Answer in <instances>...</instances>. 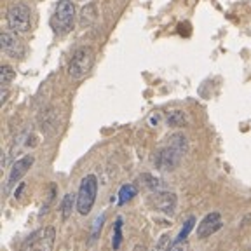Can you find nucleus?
Segmentation results:
<instances>
[{"mask_svg":"<svg viewBox=\"0 0 251 251\" xmlns=\"http://www.w3.org/2000/svg\"><path fill=\"white\" fill-rule=\"evenodd\" d=\"M5 21L11 31L18 33V35H25L30 31L31 26V11L28 5L25 4H12L7 9L5 14Z\"/></svg>","mask_w":251,"mask_h":251,"instance_id":"f257e3e1","label":"nucleus"},{"mask_svg":"<svg viewBox=\"0 0 251 251\" xmlns=\"http://www.w3.org/2000/svg\"><path fill=\"white\" fill-rule=\"evenodd\" d=\"M96 192H98V180L94 175H87L80 181L77 194V211L80 215H87L93 209L94 201H96Z\"/></svg>","mask_w":251,"mask_h":251,"instance_id":"f03ea898","label":"nucleus"},{"mask_svg":"<svg viewBox=\"0 0 251 251\" xmlns=\"http://www.w3.org/2000/svg\"><path fill=\"white\" fill-rule=\"evenodd\" d=\"M94 63V52L91 47H80L72 56L70 65H68V75L74 80H80L91 72Z\"/></svg>","mask_w":251,"mask_h":251,"instance_id":"7ed1b4c3","label":"nucleus"},{"mask_svg":"<svg viewBox=\"0 0 251 251\" xmlns=\"http://www.w3.org/2000/svg\"><path fill=\"white\" fill-rule=\"evenodd\" d=\"M75 18V5L72 0H59L54 7L51 26L56 33H67L74 25Z\"/></svg>","mask_w":251,"mask_h":251,"instance_id":"20e7f679","label":"nucleus"},{"mask_svg":"<svg viewBox=\"0 0 251 251\" xmlns=\"http://www.w3.org/2000/svg\"><path fill=\"white\" fill-rule=\"evenodd\" d=\"M183 155H185L183 152H180L178 149H175V147L168 143V147H164V149H161L155 153L153 162H155V166L161 171H173V169L180 164Z\"/></svg>","mask_w":251,"mask_h":251,"instance_id":"39448f33","label":"nucleus"},{"mask_svg":"<svg viewBox=\"0 0 251 251\" xmlns=\"http://www.w3.org/2000/svg\"><path fill=\"white\" fill-rule=\"evenodd\" d=\"M33 162H35V157L33 155H25V157H21V159H18V161L12 164L11 171H9L5 190H9L11 187H14V185L18 183V181H20L28 171H30V168L33 166Z\"/></svg>","mask_w":251,"mask_h":251,"instance_id":"423d86ee","label":"nucleus"},{"mask_svg":"<svg viewBox=\"0 0 251 251\" xmlns=\"http://www.w3.org/2000/svg\"><path fill=\"white\" fill-rule=\"evenodd\" d=\"M0 44H2V51H4L7 56H11V58H14V59L23 58V54H25L23 44L16 39L12 33L4 31V33L0 35Z\"/></svg>","mask_w":251,"mask_h":251,"instance_id":"0eeeda50","label":"nucleus"},{"mask_svg":"<svg viewBox=\"0 0 251 251\" xmlns=\"http://www.w3.org/2000/svg\"><path fill=\"white\" fill-rule=\"evenodd\" d=\"M152 206L166 215H173L176 209V196L173 192H155L152 196Z\"/></svg>","mask_w":251,"mask_h":251,"instance_id":"6e6552de","label":"nucleus"},{"mask_svg":"<svg viewBox=\"0 0 251 251\" xmlns=\"http://www.w3.org/2000/svg\"><path fill=\"white\" fill-rule=\"evenodd\" d=\"M220 228H222V216H220V213H209V215L204 216V220L197 227V237L204 239V237L215 234Z\"/></svg>","mask_w":251,"mask_h":251,"instance_id":"1a4fd4ad","label":"nucleus"},{"mask_svg":"<svg viewBox=\"0 0 251 251\" xmlns=\"http://www.w3.org/2000/svg\"><path fill=\"white\" fill-rule=\"evenodd\" d=\"M56 243V230L54 227H46L40 232V237H37L31 251H52Z\"/></svg>","mask_w":251,"mask_h":251,"instance_id":"9d476101","label":"nucleus"},{"mask_svg":"<svg viewBox=\"0 0 251 251\" xmlns=\"http://www.w3.org/2000/svg\"><path fill=\"white\" fill-rule=\"evenodd\" d=\"M96 18H98V11H96V7H94L93 4H86V7H82V11H80V14H78L80 26L89 28L91 25H94Z\"/></svg>","mask_w":251,"mask_h":251,"instance_id":"9b49d317","label":"nucleus"},{"mask_svg":"<svg viewBox=\"0 0 251 251\" xmlns=\"http://www.w3.org/2000/svg\"><path fill=\"white\" fill-rule=\"evenodd\" d=\"M75 206H77V196H75V194H67V196L63 197V201H61V216H63V220H65V222H67V220L72 216V211H74Z\"/></svg>","mask_w":251,"mask_h":251,"instance_id":"f8f14e48","label":"nucleus"},{"mask_svg":"<svg viewBox=\"0 0 251 251\" xmlns=\"http://www.w3.org/2000/svg\"><path fill=\"white\" fill-rule=\"evenodd\" d=\"M166 122L169 126H173V127H180V126H183L187 122V115H185L183 110H171L168 117H166Z\"/></svg>","mask_w":251,"mask_h":251,"instance_id":"ddd939ff","label":"nucleus"},{"mask_svg":"<svg viewBox=\"0 0 251 251\" xmlns=\"http://www.w3.org/2000/svg\"><path fill=\"white\" fill-rule=\"evenodd\" d=\"M40 127H42V131H51L56 127V115L52 108L46 110L42 114V117H40Z\"/></svg>","mask_w":251,"mask_h":251,"instance_id":"4468645a","label":"nucleus"},{"mask_svg":"<svg viewBox=\"0 0 251 251\" xmlns=\"http://www.w3.org/2000/svg\"><path fill=\"white\" fill-rule=\"evenodd\" d=\"M136 196V187L134 185H124L119 190V204H126L127 201H131Z\"/></svg>","mask_w":251,"mask_h":251,"instance_id":"2eb2a0df","label":"nucleus"},{"mask_svg":"<svg viewBox=\"0 0 251 251\" xmlns=\"http://www.w3.org/2000/svg\"><path fill=\"white\" fill-rule=\"evenodd\" d=\"M194 225H196V218H194V216H190V218L187 220V224H185V227L180 230V234H178V237H176V239H175V241H173V244H180V243H183V241L188 237V234L192 232Z\"/></svg>","mask_w":251,"mask_h":251,"instance_id":"dca6fc26","label":"nucleus"},{"mask_svg":"<svg viewBox=\"0 0 251 251\" xmlns=\"http://www.w3.org/2000/svg\"><path fill=\"white\" fill-rule=\"evenodd\" d=\"M14 77H16L14 70H12L9 65H4V67L0 68V84H2V86H7V84H11Z\"/></svg>","mask_w":251,"mask_h":251,"instance_id":"f3484780","label":"nucleus"},{"mask_svg":"<svg viewBox=\"0 0 251 251\" xmlns=\"http://www.w3.org/2000/svg\"><path fill=\"white\" fill-rule=\"evenodd\" d=\"M169 237H171L169 234H162L161 239L157 241L153 251H169V250H171V248H173V241L169 239Z\"/></svg>","mask_w":251,"mask_h":251,"instance_id":"a211bd4d","label":"nucleus"},{"mask_svg":"<svg viewBox=\"0 0 251 251\" xmlns=\"http://www.w3.org/2000/svg\"><path fill=\"white\" fill-rule=\"evenodd\" d=\"M122 218H117V222H115V232H114V241H112V244H114V250H119V246H121L122 243Z\"/></svg>","mask_w":251,"mask_h":251,"instance_id":"6ab92c4d","label":"nucleus"},{"mask_svg":"<svg viewBox=\"0 0 251 251\" xmlns=\"http://www.w3.org/2000/svg\"><path fill=\"white\" fill-rule=\"evenodd\" d=\"M140 180H143L145 187H149L150 190H155V192H159V188H161V180H157V178L150 176V175H143Z\"/></svg>","mask_w":251,"mask_h":251,"instance_id":"aec40b11","label":"nucleus"},{"mask_svg":"<svg viewBox=\"0 0 251 251\" xmlns=\"http://www.w3.org/2000/svg\"><path fill=\"white\" fill-rule=\"evenodd\" d=\"M103 222H105V215H101L100 218H96V222H94V230H93V237L91 239H96L98 237V232L101 230V225Z\"/></svg>","mask_w":251,"mask_h":251,"instance_id":"412c9836","label":"nucleus"},{"mask_svg":"<svg viewBox=\"0 0 251 251\" xmlns=\"http://www.w3.org/2000/svg\"><path fill=\"white\" fill-rule=\"evenodd\" d=\"M7 96H9V91L5 86H2V91H0V103L4 105L5 101H7Z\"/></svg>","mask_w":251,"mask_h":251,"instance_id":"4be33fe9","label":"nucleus"},{"mask_svg":"<svg viewBox=\"0 0 251 251\" xmlns=\"http://www.w3.org/2000/svg\"><path fill=\"white\" fill-rule=\"evenodd\" d=\"M133 251H147V246H145V244H136Z\"/></svg>","mask_w":251,"mask_h":251,"instance_id":"5701e85b","label":"nucleus"},{"mask_svg":"<svg viewBox=\"0 0 251 251\" xmlns=\"http://www.w3.org/2000/svg\"><path fill=\"white\" fill-rule=\"evenodd\" d=\"M23 188H25V185H23V183H21V185H20V187H18V190H16V192H14V196H16V197H20V194H21V192H23Z\"/></svg>","mask_w":251,"mask_h":251,"instance_id":"b1692460","label":"nucleus"},{"mask_svg":"<svg viewBox=\"0 0 251 251\" xmlns=\"http://www.w3.org/2000/svg\"><path fill=\"white\" fill-rule=\"evenodd\" d=\"M169 251H187V248H183V250H181V248H178V244H173V248Z\"/></svg>","mask_w":251,"mask_h":251,"instance_id":"393cba45","label":"nucleus"}]
</instances>
